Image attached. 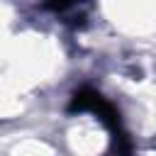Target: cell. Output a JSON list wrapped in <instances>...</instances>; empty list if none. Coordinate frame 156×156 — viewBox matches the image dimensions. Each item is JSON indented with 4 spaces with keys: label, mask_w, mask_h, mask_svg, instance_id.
<instances>
[{
    "label": "cell",
    "mask_w": 156,
    "mask_h": 156,
    "mask_svg": "<svg viewBox=\"0 0 156 156\" xmlns=\"http://www.w3.org/2000/svg\"><path fill=\"white\" fill-rule=\"evenodd\" d=\"M68 110H71V112H76V110H90V112H95V115L107 124V129L112 132L117 149L129 151V141H127V134H124V129H122L119 112H117L98 90H90V88L76 90V93H73V100H71V105H68Z\"/></svg>",
    "instance_id": "6da1fadb"
},
{
    "label": "cell",
    "mask_w": 156,
    "mask_h": 156,
    "mask_svg": "<svg viewBox=\"0 0 156 156\" xmlns=\"http://www.w3.org/2000/svg\"><path fill=\"white\" fill-rule=\"evenodd\" d=\"M76 0H46V7L49 10H56V12H61V10H66V7H71Z\"/></svg>",
    "instance_id": "7a4b0ae2"
}]
</instances>
